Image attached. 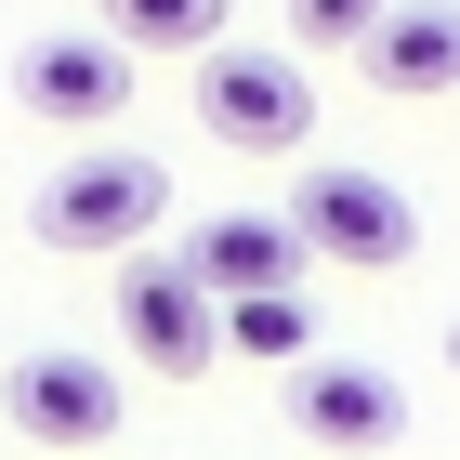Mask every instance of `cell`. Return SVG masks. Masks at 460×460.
<instances>
[{"label": "cell", "instance_id": "cell-1", "mask_svg": "<svg viewBox=\"0 0 460 460\" xmlns=\"http://www.w3.org/2000/svg\"><path fill=\"white\" fill-rule=\"evenodd\" d=\"M158 211H172V172L145 158V145H93V158H66V172L40 184V250H66V263H132L145 237H158Z\"/></svg>", "mask_w": 460, "mask_h": 460}, {"label": "cell", "instance_id": "cell-2", "mask_svg": "<svg viewBox=\"0 0 460 460\" xmlns=\"http://www.w3.org/2000/svg\"><path fill=\"white\" fill-rule=\"evenodd\" d=\"M198 119L237 158H303L316 145V79L277 40H224V53H198Z\"/></svg>", "mask_w": 460, "mask_h": 460}, {"label": "cell", "instance_id": "cell-3", "mask_svg": "<svg viewBox=\"0 0 460 460\" xmlns=\"http://www.w3.org/2000/svg\"><path fill=\"white\" fill-rule=\"evenodd\" d=\"M119 355L158 368V382H198L224 355V303L198 289L184 250H132V263H119Z\"/></svg>", "mask_w": 460, "mask_h": 460}, {"label": "cell", "instance_id": "cell-4", "mask_svg": "<svg viewBox=\"0 0 460 460\" xmlns=\"http://www.w3.org/2000/svg\"><path fill=\"white\" fill-rule=\"evenodd\" d=\"M289 224H303V250H316V263H355V277H394V263L421 250V211H408V184L342 172V158L289 184Z\"/></svg>", "mask_w": 460, "mask_h": 460}, {"label": "cell", "instance_id": "cell-5", "mask_svg": "<svg viewBox=\"0 0 460 460\" xmlns=\"http://www.w3.org/2000/svg\"><path fill=\"white\" fill-rule=\"evenodd\" d=\"M132 66H145V53H119L106 27H53V40L13 53V93H27L53 132H106V119L132 106Z\"/></svg>", "mask_w": 460, "mask_h": 460}, {"label": "cell", "instance_id": "cell-6", "mask_svg": "<svg viewBox=\"0 0 460 460\" xmlns=\"http://www.w3.org/2000/svg\"><path fill=\"white\" fill-rule=\"evenodd\" d=\"M13 434L27 447H106L119 434V368L106 355H79V342H40V355H13Z\"/></svg>", "mask_w": 460, "mask_h": 460}, {"label": "cell", "instance_id": "cell-7", "mask_svg": "<svg viewBox=\"0 0 460 460\" xmlns=\"http://www.w3.org/2000/svg\"><path fill=\"white\" fill-rule=\"evenodd\" d=\"M289 421L316 434V447H394V434H408V382H394V368H368V355H303V368H289Z\"/></svg>", "mask_w": 460, "mask_h": 460}, {"label": "cell", "instance_id": "cell-8", "mask_svg": "<svg viewBox=\"0 0 460 460\" xmlns=\"http://www.w3.org/2000/svg\"><path fill=\"white\" fill-rule=\"evenodd\" d=\"M184 263H198V289L211 303H250V289H303V224L289 211H211L198 237H184Z\"/></svg>", "mask_w": 460, "mask_h": 460}, {"label": "cell", "instance_id": "cell-9", "mask_svg": "<svg viewBox=\"0 0 460 460\" xmlns=\"http://www.w3.org/2000/svg\"><path fill=\"white\" fill-rule=\"evenodd\" d=\"M355 53H368V79H382L394 106H447L460 93V0H394Z\"/></svg>", "mask_w": 460, "mask_h": 460}, {"label": "cell", "instance_id": "cell-10", "mask_svg": "<svg viewBox=\"0 0 460 460\" xmlns=\"http://www.w3.org/2000/svg\"><path fill=\"white\" fill-rule=\"evenodd\" d=\"M224 13H237V0H106V40L119 53H184V66H198V53H224Z\"/></svg>", "mask_w": 460, "mask_h": 460}, {"label": "cell", "instance_id": "cell-11", "mask_svg": "<svg viewBox=\"0 0 460 460\" xmlns=\"http://www.w3.org/2000/svg\"><path fill=\"white\" fill-rule=\"evenodd\" d=\"M224 355H250V368H303V355H316V303H303V289H250V303H224Z\"/></svg>", "mask_w": 460, "mask_h": 460}, {"label": "cell", "instance_id": "cell-12", "mask_svg": "<svg viewBox=\"0 0 460 460\" xmlns=\"http://www.w3.org/2000/svg\"><path fill=\"white\" fill-rule=\"evenodd\" d=\"M394 0H289V53H355Z\"/></svg>", "mask_w": 460, "mask_h": 460}, {"label": "cell", "instance_id": "cell-13", "mask_svg": "<svg viewBox=\"0 0 460 460\" xmlns=\"http://www.w3.org/2000/svg\"><path fill=\"white\" fill-rule=\"evenodd\" d=\"M447 368H460V316H447Z\"/></svg>", "mask_w": 460, "mask_h": 460}]
</instances>
